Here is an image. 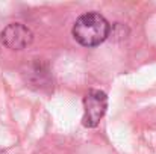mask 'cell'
<instances>
[{
	"instance_id": "obj_3",
	"label": "cell",
	"mask_w": 156,
	"mask_h": 154,
	"mask_svg": "<svg viewBox=\"0 0 156 154\" xmlns=\"http://www.w3.org/2000/svg\"><path fill=\"white\" fill-rule=\"evenodd\" d=\"M0 41L11 50H23L34 41V33L21 23H11L2 30Z\"/></svg>"
},
{
	"instance_id": "obj_2",
	"label": "cell",
	"mask_w": 156,
	"mask_h": 154,
	"mask_svg": "<svg viewBox=\"0 0 156 154\" xmlns=\"http://www.w3.org/2000/svg\"><path fill=\"white\" fill-rule=\"evenodd\" d=\"M83 125L85 127H97L100 119L105 116L108 109V97L100 89H91L83 98Z\"/></svg>"
},
{
	"instance_id": "obj_1",
	"label": "cell",
	"mask_w": 156,
	"mask_h": 154,
	"mask_svg": "<svg viewBox=\"0 0 156 154\" xmlns=\"http://www.w3.org/2000/svg\"><path fill=\"white\" fill-rule=\"evenodd\" d=\"M111 26L103 15L97 12H87L80 15L73 26L74 39L83 47H96L100 46L109 36Z\"/></svg>"
}]
</instances>
